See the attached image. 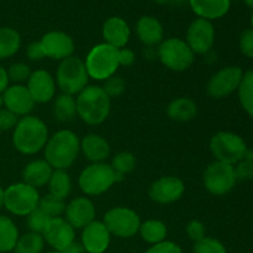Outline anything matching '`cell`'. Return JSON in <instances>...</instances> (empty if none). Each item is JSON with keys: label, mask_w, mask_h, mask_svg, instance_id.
I'll return each mask as SVG.
<instances>
[{"label": "cell", "mask_w": 253, "mask_h": 253, "mask_svg": "<svg viewBox=\"0 0 253 253\" xmlns=\"http://www.w3.org/2000/svg\"><path fill=\"white\" fill-rule=\"evenodd\" d=\"M239 98L245 111L253 118V69L244 73L239 86Z\"/></svg>", "instance_id": "cell-33"}, {"label": "cell", "mask_w": 253, "mask_h": 253, "mask_svg": "<svg viewBox=\"0 0 253 253\" xmlns=\"http://www.w3.org/2000/svg\"><path fill=\"white\" fill-rule=\"evenodd\" d=\"M153 1L157 2V4H168L169 0H153Z\"/></svg>", "instance_id": "cell-52"}, {"label": "cell", "mask_w": 253, "mask_h": 253, "mask_svg": "<svg viewBox=\"0 0 253 253\" xmlns=\"http://www.w3.org/2000/svg\"><path fill=\"white\" fill-rule=\"evenodd\" d=\"M89 78L94 81H106L116 73L119 64V48L108 43L95 44L86 54L84 61Z\"/></svg>", "instance_id": "cell-4"}, {"label": "cell", "mask_w": 253, "mask_h": 253, "mask_svg": "<svg viewBox=\"0 0 253 253\" xmlns=\"http://www.w3.org/2000/svg\"><path fill=\"white\" fill-rule=\"evenodd\" d=\"M131 36V30L128 24L119 16H111L103 25V39L105 43L115 47L124 48L127 44Z\"/></svg>", "instance_id": "cell-21"}, {"label": "cell", "mask_w": 253, "mask_h": 253, "mask_svg": "<svg viewBox=\"0 0 253 253\" xmlns=\"http://www.w3.org/2000/svg\"><path fill=\"white\" fill-rule=\"evenodd\" d=\"M204 187L210 194L225 195L231 192L237 182L234 166L226 163L215 162L210 163L203 175Z\"/></svg>", "instance_id": "cell-11"}, {"label": "cell", "mask_w": 253, "mask_h": 253, "mask_svg": "<svg viewBox=\"0 0 253 253\" xmlns=\"http://www.w3.org/2000/svg\"><path fill=\"white\" fill-rule=\"evenodd\" d=\"M21 46V36L11 27H0V61L17 53Z\"/></svg>", "instance_id": "cell-28"}, {"label": "cell", "mask_w": 253, "mask_h": 253, "mask_svg": "<svg viewBox=\"0 0 253 253\" xmlns=\"http://www.w3.org/2000/svg\"><path fill=\"white\" fill-rule=\"evenodd\" d=\"M52 173L53 168L44 160L31 161L22 170V182L39 189L48 184Z\"/></svg>", "instance_id": "cell-23"}, {"label": "cell", "mask_w": 253, "mask_h": 253, "mask_svg": "<svg viewBox=\"0 0 253 253\" xmlns=\"http://www.w3.org/2000/svg\"><path fill=\"white\" fill-rule=\"evenodd\" d=\"M240 51L249 58H253V29H246L240 36Z\"/></svg>", "instance_id": "cell-41"}, {"label": "cell", "mask_w": 253, "mask_h": 253, "mask_svg": "<svg viewBox=\"0 0 253 253\" xmlns=\"http://www.w3.org/2000/svg\"><path fill=\"white\" fill-rule=\"evenodd\" d=\"M244 72L240 67L230 66L220 69L208 82L207 93L214 99H222L239 90Z\"/></svg>", "instance_id": "cell-12"}, {"label": "cell", "mask_w": 253, "mask_h": 253, "mask_svg": "<svg viewBox=\"0 0 253 253\" xmlns=\"http://www.w3.org/2000/svg\"><path fill=\"white\" fill-rule=\"evenodd\" d=\"M49 194L66 199L72 192V180L68 172L64 169H53L48 182Z\"/></svg>", "instance_id": "cell-31"}, {"label": "cell", "mask_w": 253, "mask_h": 253, "mask_svg": "<svg viewBox=\"0 0 253 253\" xmlns=\"http://www.w3.org/2000/svg\"><path fill=\"white\" fill-rule=\"evenodd\" d=\"M39 190L24 182L14 183L5 189L4 208L12 215L27 216L39 208Z\"/></svg>", "instance_id": "cell-7"}, {"label": "cell", "mask_w": 253, "mask_h": 253, "mask_svg": "<svg viewBox=\"0 0 253 253\" xmlns=\"http://www.w3.org/2000/svg\"><path fill=\"white\" fill-rule=\"evenodd\" d=\"M56 85V79L48 72L37 69L31 73L26 86L35 103L46 104L54 98Z\"/></svg>", "instance_id": "cell-19"}, {"label": "cell", "mask_w": 253, "mask_h": 253, "mask_svg": "<svg viewBox=\"0 0 253 253\" xmlns=\"http://www.w3.org/2000/svg\"><path fill=\"white\" fill-rule=\"evenodd\" d=\"M145 253H183L182 249L172 241H162L152 245Z\"/></svg>", "instance_id": "cell-44"}, {"label": "cell", "mask_w": 253, "mask_h": 253, "mask_svg": "<svg viewBox=\"0 0 253 253\" xmlns=\"http://www.w3.org/2000/svg\"><path fill=\"white\" fill-rule=\"evenodd\" d=\"M31 69H30L29 64L22 63V62H17V63H12L7 69V76H9V81L14 82L15 84H21L24 82L29 81L30 76H31Z\"/></svg>", "instance_id": "cell-38"}, {"label": "cell", "mask_w": 253, "mask_h": 253, "mask_svg": "<svg viewBox=\"0 0 253 253\" xmlns=\"http://www.w3.org/2000/svg\"><path fill=\"white\" fill-rule=\"evenodd\" d=\"M109 98H118L125 90V81L120 76H111L106 81H104V85L101 86Z\"/></svg>", "instance_id": "cell-39"}, {"label": "cell", "mask_w": 253, "mask_h": 253, "mask_svg": "<svg viewBox=\"0 0 253 253\" xmlns=\"http://www.w3.org/2000/svg\"><path fill=\"white\" fill-rule=\"evenodd\" d=\"M66 199L54 197L52 194H46L44 197L40 198L39 208L43 212H46L51 219L53 217H61L66 211Z\"/></svg>", "instance_id": "cell-35"}, {"label": "cell", "mask_w": 253, "mask_h": 253, "mask_svg": "<svg viewBox=\"0 0 253 253\" xmlns=\"http://www.w3.org/2000/svg\"><path fill=\"white\" fill-rule=\"evenodd\" d=\"M103 222L111 235H115L121 239H130L135 236L141 225L137 212L124 207L113 208L106 211Z\"/></svg>", "instance_id": "cell-10"}, {"label": "cell", "mask_w": 253, "mask_h": 253, "mask_svg": "<svg viewBox=\"0 0 253 253\" xmlns=\"http://www.w3.org/2000/svg\"><path fill=\"white\" fill-rule=\"evenodd\" d=\"M246 142L241 136L229 131L215 133L210 141V151L215 160L226 165H236L244 160L247 152Z\"/></svg>", "instance_id": "cell-8"}, {"label": "cell", "mask_w": 253, "mask_h": 253, "mask_svg": "<svg viewBox=\"0 0 253 253\" xmlns=\"http://www.w3.org/2000/svg\"><path fill=\"white\" fill-rule=\"evenodd\" d=\"M138 232H140L143 241L150 245H156L162 241H166V237H167V226L161 220L151 219L145 222H141Z\"/></svg>", "instance_id": "cell-30"}, {"label": "cell", "mask_w": 253, "mask_h": 253, "mask_svg": "<svg viewBox=\"0 0 253 253\" xmlns=\"http://www.w3.org/2000/svg\"><path fill=\"white\" fill-rule=\"evenodd\" d=\"M81 151L91 163H101L110 156V145L103 136L88 133L82 138Z\"/></svg>", "instance_id": "cell-22"}, {"label": "cell", "mask_w": 253, "mask_h": 253, "mask_svg": "<svg viewBox=\"0 0 253 253\" xmlns=\"http://www.w3.org/2000/svg\"><path fill=\"white\" fill-rule=\"evenodd\" d=\"M19 116L7 109H0V131H7L15 128L19 123Z\"/></svg>", "instance_id": "cell-42"}, {"label": "cell", "mask_w": 253, "mask_h": 253, "mask_svg": "<svg viewBox=\"0 0 253 253\" xmlns=\"http://www.w3.org/2000/svg\"><path fill=\"white\" fill-rule=\"evenodd\" d=\"M245 4L247 5L249 7H251V9L253 10V0H244Z\"/></svg>", "instance_id": "cell-51"}, {"label": "cell", "mask_w": 253, "mask_h": 253, "mask_svg": "<svg viewBox=\"0 0 253 253\" xmlns=\"http://www.w3.org/2000/svg\"><path fill=\"white\" fill-rule=\"evenodd\" d=\"M4 193L5 189H2V188L0 187V211H1V209L4 208Z\"/></svg>", "instance_id": "cell-49"}, {"label": "cell", "mask_w": 253, "mask_h": 253, "mask_svg": "<svg viewBox=\"0 0 253 253\" xmlns=\"http://www.w3.org/2000/svg\"><path fill=\"white\" fill-rule=\"evenodd\" d=\"M27 227L30 229V231L35 232V234L43 235L44 230L47 229L49 224V220L51 217L46 214V212L42 211L40 208L35 209L31 214L27 215Z\"/></svg>", "instance_id": "cell-36"}, {"label": "cell", "mask_w": 253, "mask_h": 253, "mask_svg": "<svg viewBox=\"0 0 253 253\" xmlns=\"http://www.w3.org/2000/svg\"><path fill=\"white\" fill-rule=\"evenodd\" d=\"M187 234L189 236V239L193 240L194 242H198L204 239L205 227L203 225V222H200L199 220H192L187 225Z\"/></svg>", "instance_id": "cell-43"}, {"label": "cell", "mask_w": 253, "mask_h": 253, "mask_svg": "<svg viewBox=\"0 0 253 253\" xmlns=\"http://www.w3.org/2000/svg\"><path fill=\"white\" fill-rule=\"evenodd\" d=\"M198 113L197 104L189 98H177L170 101L167 108L168 118L178 123L193 120Z\"/></svg>", "instance_id": "cell-26"}, {"label": "cell", "mask_w": 253, "mask_h": 253, "mask_svg": "<svg viewBox=\"0 0 253 253\" xmlns=\"http://www.w3.org/2000/svg\"><path fill=\"white\" fill-rule=\"evenodd\" d=\"M235 174L237 180H251L253 179V161L244 158L234 166Z\"/></svg>", "instance_id": "cell-40"}, {"label": "cell", "mask_w": 253, "mask_h": 253, "mask_svg": "<svg viewBox=\"0 0 253 253\" xmlns=\"http://www.w3.org/2000/svg\"><path fill=\"white\" fill-rule=\"evenodd\" d=\"M44 161L53 169L67 170L81 152V140L71 130H59L51 136L44 146Z\"/></svg>", "instance_id": "cell-1"}, {"label": "cell", "mask_w": 253, "mask_h": 253, "mask_svg": "<svg viewBox=\"0 0 253 253\" xmlns=\"http://www.w3.org/2000/svg\"><path fill=\"white\" fill-rule=\"evenodd\" d=\"M135 59H136V56H135V52H133L132 49L126 48V47L119 49V64H120V66H124V67L132 66V64L135 63Z\"/></svg>", "instance_id": "cell-46"}, {"label": "cell", "mask_w": 253, "mask_h": 253, "mask_svg": "<svg viewBox=\"0 0 253 253\" xmlns=\"http://www.w3.org/2000/svg\"><path fill=\"white\" fill-rule=\"evenodd\" d=\"M9 76H7V71L2 66H0V94L4 93L9 86Z\"/></svg>", "instance_id": "cell-47"}, {"label": "cell", "mask_w": 253, "mask_h": 253, "mask_svg": "<svg viewBox=\"0 0 253 253\" xmlns=\"http://www.w3.org/2000/svg\"><path fill=\"white\" fill-rule=\"evenodd\" d=\"M47 125L37 116L27 115L19 120L12 133L14 147L20 153L32 156L43 150L48 141Z\"/></svg>", "instance_id": "cell-2"}, {"label": "cell", "mask_w": 253, "mask_h": 253, "mask_svg": "<svg viewBox=\"0 0 253 253\" xmlns=\"http://www.w3.org/2000/svg\"><path fill=\"white\" fill-rule=\"evenodd\" d=\"M251 25H252L251 29H253V11H252V15H251Z\"/></svg>", "instance_id": "cell-55"}, {"label": "cell", "mask_w": 253, "mask_h": 253, "mask_svg": "<svg viewBox=\"0 0 253 253\" xmlns=\"http://www.w3.org/2000/svg\"><path fill=\"white\" fill-rule=\"evenodd\" d=\"M157 56L163 66L174 72L187 71L194 62V53L187 42L178 37H170L160 43Z\"/></svg>", "instance_id": "cell-9"}, {"label": "cell", "mask_w": 253, "mask_h": 253, "mask_svg": "<svg viewBox=\"0 0 253 253\" xmlns=\"http://www.w3.org/2000/svg\"><path fill=\"white\" fill-rule=\"evenodd\" d=\"M214 41L215 29L209 20L198 17L188 27L185 42L194 54H204L209 52L214 44Z\"/></svg>", "instance_id": "cell-13"}, {"label": "cell", "mask_w": 253, "mask_h": 253, "mask_svg": "<svg viewBox=\"0 0 253 253\" xmlns=\"http://www.w3.org/2000/svg\"><path fill=\"white\" fill-rule=\"evenodd\" d=\"M111 234L103 221L93 222L82 231V242L86 253H104L110 245Z\"/></svg>", "instance_id": "cell-20"}, {"label": "cell", "mask_w": 253, "mask_h": 253, "mask_svg": "<svg viewBox=\"0 0 253 253\" xmlns=\"http://www.w3.org/2000/svg\"><path fill=\"white\" fill-rule=\"evenodd\" d=\"M43 247V236L30 231L19 237L14 249V253H42Z\"/></svg>", "instance_id": "cell-32"}, {"label": "cell", "mask_w": 253, "mask_h": 253, "mask_svg": "<svg viewBox=\"0 0 253 253\" xmlns=\"http://www.w3.org/2000/svg\"><path fill=\"white\" fill-rule=\"evenodd\" d=\"M136 34L138 40L148 47L160 44L163 41L162 24L156 17L148 15L140 17L136 24Z\"/></svg>", "instance_id": "cell-24"}, {"label": "cell", "mask_w": 253, "mask_h": 253, "mask_svg": "<svg viewBox=\"0 0 253 253\" xmlns=\"http://www.w3.org/2000/svg\"><path fill=\"white\" fill-rule=\"evenodd\" d=\"M2 101H4L5 109L22 118L30 115L36 104L27 86L22 84H14V85L7 86L6 90L2 93Z\"/></svg>", "instance_id": "cell-18"}, {"label": "cell", "mask_w": 253, "mask_h": 253, "mask_svg": "<svg viewBox=\"0 0 253 253\" xmlns=\"http://www.w3.org/2000/svg\"><path fill=\"white\" fill-rule=\"evenodd\" d=\"M62 252H64V253H85V250H84L83 245H82L81 242L74 241L73 244L69 245V246Z\"/></svg>", "instance_id": "cell-48"}, {"label": "cell", "mask_w": 253, "mask_h": 253, "mask_svg": "<svg viewBox=\"0 0 253 253\" xmlns=\"http://www.w3.org/2000/svg\"><path fill=\"white\" fill-rule=\"evenodd\" d=\"M193 11L205 20H216L225 16L231 6V0H188Z\"/></svg>", "instance_id": "cell-25"}, {"label": "cell", "mask_w": 253, "mask_h": 253, "mask_svg": "<svg viewBox=\"0 0 253 253\" xmlns=\"http://www.w3.org/2000/svg\"><path fill=\"white\" fill-rule=\"evenodd\" d=\"M42 236L53 251H64L76 241V230L64 217H53L49 220L48 226Z\"/></svg>", "instance_id": "cell-15"}, {"label": "cell", "mask_w": 253, "mask_h": 253, "mask_svg": "<svg viewBox=\"0 0 253 253\" xmlns=\"http://www.w3.org/2000/svg\"><path fill=\"white\" fill-rule=\"evenodd\" d=\"M185 1H188V0H169V2H168V4H172V5H183Z\"/></svg>", "instance_id": "cell-50"}, {"label": "cell", "mask_w": 253, "mask_h": 253, "mask_svg": "<svg viewBox=\"0 0 253 253\" xmlns=\"http://www.w3.org/2000/svg\"><path fill=\"white\" fill-rule=\"evenodd\" d=\"M46 253H64L62 251H49V252H46Z\"/></svg>", "instance_id": "cell-54"}, {"label": "cell", "mask_w": 253, "mask_h": 253, "mask_svg": "<svg viewBox=\"0 0 253 253\" xmlns=\"http://www.w3.org/2000/svg\"><path fill=\"white\" fill-rule=\"evenodd\" d=\"M111 168L116 175V183L124 179V175L130 173L136 167V158L131 152H120L115 155L111 161Z\"/></svg>", "instance_id": "cell-34"}, {"label": "cell", "mask_w": 253, "mask_h": 253, "mask_svg": "<svg viewBox=\"0 0 253 253\" xmlns=\"http://www.w3.org/2000/svg\"><path fill=\"white\" fill-rule=\"evenodd\" d=\"M185 192L182 179L173 175L162 177L151 184L148 195L157 204H172L178 202Z\"/></svg>", "instance_id": "cell-14"}, {"label": "cell", "mask_w": 253, "mask_h": 253, "mask_svg": "<svg viewBox=\"0 0 253 253\" xmlns=\"http://www.w3.org/2000/svg\"><path fill=\"white\" fill-rule=\"evenodd\" d=\"M194 253H227L226 247L220 242L219 240L212 239V237H207L200 240V241L194 242L193 247Z\"/></svg>", "instance_id": "cell-37"}, {"label": "cell", "mask_w": 253, "mask_h": 253, "mask_svg": "<svg viewBox=\"0 0 253 253\" xmlns=\"http://www.w3.org/2000/svg\"><path fill=\"white\" fill-rule=\"evenodd\" d=\"M77 115L88 125H100L110 115L111 101L101 86L86 85L76 99Z\"/></svg>", "instance_id": "cell-3"}, {"label": "cell", "mask_w": 253, "mask_h": 253, "mask_svg": "<svg viewBox=\"0 0 253 253\" xmlns=\"http://www.w3.org/2000/svg\"><path fill=\"white\" fill-rule=\"evenodd\" d=\"M95 215L96 211L93 202L86 197H78L67 204L64 219L71 224L74 230H83L95 220Z\"/></svg>", "instance_id": "cell-17"}, {"label": "cell", "mask_w": 253, "mask_h": 253, "mask_svg": "<svg viewBox=\"0 0 253 253\" xmlns=\"http://www.w3.org/2000/svg\"><path fill=\"white\" fill-rule=\"evenodd\" d=\"M44 56L56 61H63L73 56L74 41L68 34L62 31H51L41 39Z\"/></svg>", "instance_id": "cell-16"}, {"label": "cell", "mask_w": 253, "mask_h": 253, "mask_svg": "<svg viewBox=\"0 0 253 253\" xmlns=\"http://www.w3.org/2000/svg\"><path fill=\"white\" fill-rule=\"evenodd\" d=\"M19 230L10 217L0 215V252L14 251L19 240Z\"/></svg>", "instance_id": "cell-29"}, {"label": "cell", "mask_w": 253, "mask_h": 253, "mask_svg": "<svg viewBox=\"0 0 253 253\" xmlns=\"http://www.w3.org/2000/svg\"><path fill=\"white\" fill-rule=\"evenodd\" d=\"M88 81L85 64L79 57L71 56L61 61L56 72V84L62 93L78 95L88 85Z\"/></svg>", "instance_id": "cell-5"}, {"label": "cell", "mask_w": 253, "mask_h": 253, "mask_svg": "<svg viewBox=\"0 0 253 253\" xmlns=\"http://www.w3.org/2000/svg\"><path fill=\"white\" fill-rule=\"evenodd\" d=\"M53 115L59 123H69L77 116V101L73 95L69 94H59L54 99Z\"/></svg>", "instance_id": "cell-27"}, {"label": "cell", "mask_w": 253, "mask_h": 253, "mask_svg": "<svg viewBox=\"0 0 253 253\" xmlns=\"http://www.w3.org/2000/svg\"><path fill=\"white\" fill-rule=\"evenodd\" d=\"M26 56L30 61L39 62L44 58V51L42 48V44L40 41H35L30 43L26 48Z\"/></svg>", "instance_id": "cell-45"}, {"label": "cell", "mask_w": 253, "mask_h": 253, "mask_svg": "<svg viewBox=\"0 0 253 253\" xmlns=\"http://www.w3.org/2000/svg\"><path fill=\"white\" fill-rule=\"evenodd\" d=\"M116 183V175L110 165L91 163L82 170L78 184L82 192L89 197H98L108 192Z\"/></svg>", "instance_id": "cell-6"}, {"label": "cell", "mask_w": 253, "mask_h": 253, "mask_svg": "<svg viewBox=\"0 0 253 253\" xmlns=\"http://www.w3.org/2000/svg\"><path fill=\"white\" fill-rule=\"evenodd\" d=\"M2 105H4V101H2V95L0 94V109H2Z\"/></svg>", "instance_id": "cell-53"}]
</instances>
